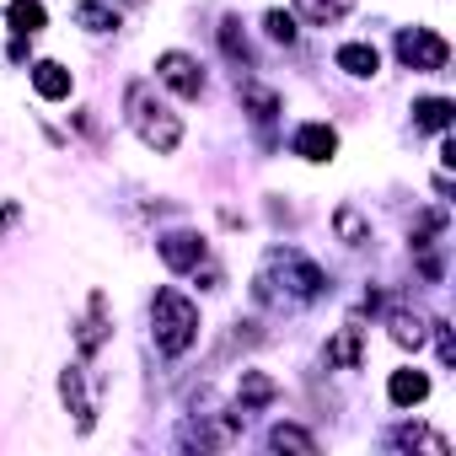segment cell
<instances>
[{"label":"cell","mask_w":456,"mask_h":456,"mask_svg":"<svg viewBox=\"0 0 456 456\" xmlns=\"http://www.w3.org/2000/svg\"><path fill=\"white\" fill-rule=\"evenodd\" d=\"M392 338H397L403 349H419V344L429 338V322L413 317V312H392Z\"/></svg>","instance_id":"cell-22"},{"label":"cell","mask_w":456,"mask_h":456,"mask_svg":"<svg viewBox=\"0 0 456 456\" xmlns=\"http://www.w3.org/2000/svg\"><path fill=\"white\" fill-rule=\"evenodd\" d=\"M333 232H338L344 248H365V242H370V220H365L354 204H338V209H333Z\"/></svg>","instance_id":"cell-17"},{"label":"cell","mask_w":456,"mask_h":456,"mask_svg":"<svg viewBox=\"0 0 456 456\" xmlns=\"http://www.w3.org/2000/svg\"><path fill=\"white\" fill-rule=\"evenodd\" d=\"M108 333H113V328H108V301L92 296V301H86V317H81V328H76V349H81V360H92V354L108 344Z\"/></svg>","instance_id":"cell-8"},{"label":"cell","mask_w":456,"mask_h":456,"mask_svg":"<svg viewBox=\"0 0 456 456\" xmlns=\"http://www.w3.org/2000/svg\"><path fill=\"white\" fill-rule=\"evenodd\" d=\"M269 445H274V451H301V456L317 451V440H312L306 429H296V424H274V429H269Z\"/></svg>","instance_id":"cell-23"},{"label":"cell","mask_w":456,"mask_h":456,"mask_svg":"<svg viewBox=\"0 0 456 456\" xmlns=\"http://www.w3.org/2000/svg\"><path fill=\"white\" fill-rule=\"evenodd\" d=\"M33 92H38L44 102L70 97V70H65L60 60H38V65H33Z\"/></svg>","instance_id":"cell-13"},{"label":"cell","mask_w":456,"mask_h":456,"mask_svg":"<svg viewBox=\"0 0 456 456\" xmlns=\"http://www.w3.org/2000/svg\"><path fill=\"white\" fill-rule=\"evenodd\" d=\"M387 397L397 403V408H419L424 397H429V376L424 370H392V381H387Z\"/></svg>","instance_id":"cell-12"},{"label":"cell","mask_w":456,"mask_h":456,"mask_svg":"<svg viewBox=\"0 0 456 456\" xmlns=\"http://www.w3.org/2000/svg\"><path fill=\"white\" fill-rule=\"evenodd\" d=\"M76 22H81L86 33H113V28H118V12L102 6V0H81V6H76Z\"/></svg>","instance_id":"cell-21"},{"label":"cell","mask_w":456,"mask_h":456,"mask_svg":"<svg viewBox=\"0 0 456 456\" xmlns=\"http://www.w3.org/2000/svg\"><path fill=\"white\" fill-rule=\"evenodd\" d=\"M204 258H209V248H204L199 232H167V237H161V264H167L172 274H193Z\"/></svg>","instance_id":"cell-6"},{"label":"cell","mask_w":456,"mask_h":456,"mask_svg":"<svg viewBox=\"0 0 456 456\" xmlns=\"http://www.w3.org/2000/svg\"><path fill=\"white\" fill-rule=\"evenodd\" d=\"M258 301H269V296H280V290H290L296 301H317L322 290H328V274L306 258V253H296V248H274L269 258H264V274H258Z\"/></svg>","instance_id":"cell-1"},{"label":"cell","mask_w":456,"mask_h":456,"mask_svg":"<svg viewBox=\"0 0 456 456\" xmlns=\"http://www.w3.org/2000/svg\"><path fill=\"white\" fill-rule=\"evenodd\" d=\"M124 108H129V124H134V134H140V140H145L156 156H172V151L183 145V118H177L167 102H156V92H151L145 81H134V86H129Z\"/></svg>","instance_id":"cell-2"},{"label":"cell","mask_w":456,"mask_h":456,"mask_svg":"<svg viewBox=\"0 0 456 456\" xmlns=\"http://www.w3.org/2000/svg\"><path fill=\"white\" fill-rule=\"evenodd\" d=\"M264 33H269L274 44H285V49L301 38V28H296V17H290V12H269V17H264Z\"/></svg>","instance_id":"cell-25"},{"label":"cell","mask_w":456,"mask_h":456,"mask_svg":"<svg viewBox=\"0 0 456 456\" xmlns=\"http://www.w3.org/2000/svg\"><path fill=\"white\" fill-rule=\"evenodd\" d=\"M429 333H435V344H440V360L451 365V360H456V344H451V322H429Z\"/></svg>","instance_id":"cell-26"},{"label":"cell","mask_w":456,"mask_h":456,"mask_svg":"<svg viewBox=\"0 0 456 456\" xmlns=\"http://www.w3.org/2000/svg\"><path fill=\"white\" fill-rule=\"evenodd\" d=\"M360 333H365L360 322H344V328H338V338L328 344V365H344V370H354V365H360Z\"/></svg>","instance_id":"cell-20"},{"label":"cell","mask_w":456,"mask_h":456,"mask_svg":"<svg viewBox=\"0 0 456 456\" xmlns=\"http://www.w3.org/2000/svg\"><path fill=\"white\" fill-rule=\"evenodd\" d=\"M392 440H397V445H408V451H413V445H424L429 456H445V440H440V435H429L424 424H403Z\"/></svg>","instance_id":"cell-24"},{"label":"cell","mask_w":456,"mask_h":456,"mask_svg":"<svg viewBox=\"0 0 456 456\" xmlns=\"http://www.w3.org/2000/svg\"><path fill=\"white\" fill-rule=\"evenodd\" d=\"M151 328H156V349H161L167 360H177V354H188L193 338H199V306H193L183 290H156V301H151Z\"/></svg>","instance_id":"cell-3"},{"label":"cell","mask_w":456,"mask_h":456,"mask_svg":"<svg viewBox=\"0 0 456 456\" xmlns=\"http://www.w3.org/2000/svg\"><path fill=\"white\" fill-rule=\"evenodd\" d=\"M397 60H403L408 70H419V76H435V70H445L451 44H445L440 33H429V28H403V33H397Z\"/></svg>","instance_id":"cell-4"},{"label":"cell","mask_w":456,"mask_h":456,"mask_svg":"<svg viewBox=\"0 0 456 456\" xmlns=\"http://www.w3.org/2000/svg\"><path fill=\"white\" fill-rule=\"evenodd\" d=\"M338 70H344V76H354V81H370V76L381 70L376 44H344V49H338Z\"/></svg>","instance_id":"cell-14"},{"label":"cell","mask_w":456,"mask_h":456,"mask_svg":"<svg viewBox=\"0 0 456 456\" xmlns=\"http://www.w3.org/2000/svg\"><path fill=\"white\" fill-rule=\"evenodd\" d=\"M220 49H225V60H232V65L253 70V49H248V33H242L237 17H225V22H220ZM242 70H237V76H242Z\"/></svg>","instance_id":"cell-19"},{"label":"cell","mask_w":456,"mask_h":456,"mask_svg":"<svg viewBox=\"0 0 456 456\" xmlns=\"http://www.w3.org/2000/svg\"><path fill=\"white\" fill-rule=\"evenodd\" d=\"M274 397H280V381H274V376H264V370H242V381H237V408H242V413L269 408Z\"/></svg>","instance_id":"cell-10"},{"label":"cell","mask_w":456,"mask_h":456,"mask_svg":"<svg viewBox=\"0 0 456 456\" xmlns=\"http://www.w3.org/2000/svg\"><path fill=\"white\" fill-rule=\"evenodd\" d=\"M290 151H296L301 161H333V151H338V129H333V124H301L296 140H290Z\"/></svg>","instance_id":"cell-7"},{"label":"cell","mask_w":456,"mask_h":456,"mask_svg":"<svg viewBox=\"0 0 456 456\" xmlns=\"http://www.w3.org/2000/svg\"><path fill=\"white\" fill-rule=\"evenodd\" d=\"M156 81L172 86L177 97H204V70H199V60H188V54H177V49H167V54L156 60Z\"/></svg>","instance_id":"cell-5"},{"label":"cell","mask_w":456,"mask_h":456,"mask_svg":"<svg viewBox=\"0 0 456 456\" xmlns=\"http://www.w3.org/2000/svg\"><path fill=\"white\" fill-rule=\"evenodd\" d=\"M354 12V0H296V17H306L312 28H333Z\"/></svg>","instance_id":"cell-18"},{"label":"cell","mask_w":456,"mask_h":456,"mask_svg":"<svg viewBox=\"0 0 456 456\" xmlns=\"http://www.w3.org/2000/svg\"><path fill=\"white\" fill-rule=\"evenodd\" d=\"M60 397H65V408L76 413V429L86 435V429H92V397H86L81 365H65V370H60Z\"/></svg>","instance_id":"cell-9"},{"label":"cell","mask_w":456,"mask_h":456,"mask_svg":"<svg viewBox=\"0 0 456 456\" xmlns=\"http://www.w3.org/2000/svg\"><path fill=\"white\" fill-rule=\"evenodd\" d=\"M237 92H242V108H248L258 124H269V118L280 113V92H274V86H264V81H253V76H237Z\"/></svg>","instance_id":"cell-11"},{"label":"cell","mask_w":456,"mask_h":456,"mask_svg":"<svg viewBox=\"0 0 456 456\" xmlns=\"http://www.w3.org/2000/svg\"><path fill=\"white\" fill-rule=\"evenodd\" d=\"M451 113H456V102H451V97H419V102H413V129L445 134V129H451Z\"/></svg>","instance_id":"cell-15"},{"label":"cell","mask_w":456,"mask_h":456,"mask_svg":"<svg viewBox=\"0 0 456 456\" xmlns=\"http://www.w3.org/2000/svg\"><path fill=\"white\" fill-rule=\"evenodd\" d=\"M6 22H12L17 38H38L44 22H49V12H44V0H12V6H6Z\"/></svg>","instance_id":"cell-16"}]
</instances>
